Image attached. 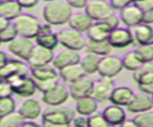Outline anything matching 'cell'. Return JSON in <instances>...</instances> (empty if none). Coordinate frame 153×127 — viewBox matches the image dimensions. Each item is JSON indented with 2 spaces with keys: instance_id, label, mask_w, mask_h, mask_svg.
<instances>
[{
  "instance_id": "obj_1",
  "label": "cell",
  "mask_w": 153,
  "mask_h": 127,
  "mask_svg": "<svg viewBox=\"0 0 153 127\" xmlns=\"http://www.w3.org/2000/svg\"><path fill=\"white\" fill-rule=\"evenodd\" d=\"M72 9L66 0H53L43 7L42 15L45 23L54 26H62L69 21L73 14Z\"/></svg>"
},
{
  "instance_id": "obj_2",
  "label": "cell",
  "mask_w": 153,
  "mask_h": 127,
  "mask_svg": "<svg viewBox=\"0 0 153 127\" xmlns=\"http://www.w3.org/2000/svg\"><path fill=\"white\" fill-rule=\"evenodd\" d=\"M75 109L62 106H49L42 112V126L44 127H65L72 123L75 116Z\"/></svg>"
},
{
  "instance_id": "obj_3",
  "label": "cell",
  "mask_w": 153,
  "mask_h": 127,
  "mask_svg": "<svg viewBox=\"0 0 153 127\" xmlns=\"http://www.w3.org/2000/svg\"><path fill=\"white\" fill-rule=\"evenodd\" d=\"M57 38H59V44L65 49L81 51L82 49H85L86 45V40L82 36V32H79L72 27L59 31Z\"/></svg>"
},
{
  "instance_id": "obj_4",
  "label": "cell",
  "mask_w": 153,
  "mask_h": 127,
  "mask_svg": "<svg viewBox=\"0 0 153 127\" xmlns=\"http://www.w3.org/2000/svg\"><path fill=\"white\" fill-rule=\"evenodd\" d=\"M13 24L17 28L18 36L19 37H24V38H30V39H35L36 36L38 34L39 31V21L30 14H20L17 19L13 20Z\"/></svg>"
},
{
  "instance_id": "obj_5",
  "label": "cell",
  "mask_w": 153,
  "mask_h": 127,
  "mask_svg": "<svg viewBox=\"0 0 153 127\" xmlns=\"http://www.w3.org/2000/svg\"><path fill=\"white\" fill-rule=\"evenodd\" d=\"M11 85H12V89H13V93L22 96V97H31L35 91L37 90L36 88V84H35V81L32 78V76L30 75H17V76H13L11 78L7 80Z\"/></svg>"
},
{
  "instance_id": "obj_6",
  "label": "cell",
  "mask_w": 153,
  "mask_h": 127,
  "mask_svg": "<svg viewBox=\"0 0 153 127\" xmlns=\"http://www.w3.org/2000/svg\"><path fill=\"white\" fill-rule=\"evenodd\" d=\"M84 9H85V13L93 21L104 20L108 17L112 15L115 11L110 5V2H106L105 0H88Z\"/></svg>"
},
{
  "instance_id": "obj_7",
  "label": "cell",
  "mask_w": 153,
  "mask_h": 127,
  "mask_svg": "<svg viewBox=\"0 0 153 127\" xmlns=\"http://www.w3.org/2000/svg\"><path fill=\"white\" fill-rule=\"evenodd\" d=\"M122 70H123L122 58L116 57V56H111V55H106V56L100 57L97 74L100 77L114 78L117 75H120Z\"/></svg>"
},
{
  "instance_id": "obj_8",
  "label": "cell",
  "mask_w": 153,
  "mask_h": 127,
  "mask_svg": "<svg viewBox=\"0 0 153 127\" xmlns=\"http://www.w3.org/2000/svg\"><path fill=\"white\" fill-rule=\"evenodd\" d=\"M69 89L63 84H55L51 89L42 94V101L47 106H62L69 99Z\"/></svg>"
},
{
  "instance_id": "obj_9",
  "label": "cell",
  "mask_w": 153,
  "mask_h": 127,
  "mask_svg": "<svg viewBox=\"0 0 153 127\" xmlns=\"http://www.w3.org/2000/svg\"><path fill=\"white\" fill-rule=\"evenodd\" d=\"M33 47L35 45L32 43V39L19 37V36L8 43V51L17 58L25 62L29 61V57L33 51Z\"/></svg>"
},
{
  "instance_id": "obj_10",
  "label": "cell",
  "mask_w": 153,
  "mask_h": 127,
  "mask_svg": "<svg viewBox=\"0 0 153 127\" xmlns=\"http://www.w3.org/2000/svg\"><path fill=\"white\" fill-rule=\"evenodd\" d=\"M93 84H94V81L87 75L78 78L76 81H74L72 83H69L68 89H69L71 97L76 101V100H80L82 97L91 96L92 90H93Z\"/></svg>"
},
{
  "instance_id": "obj_11",
  "label": "cell",
  "mask_w": 153,
  "mask_h": 127,
  "mask_svg": "<svg viewBox=\"0 0 153 127\" xmlns=\"http://www.w3.org/2000/svg\"><path fill=\"white\" fill-rule=\"evenodd\" d=\"M110 45L114 49H126L134 44L133 33L129 27H117L112 30L108 37Z\"/></svg>"
},
{
  "instance_id": "obj_12",
  "label": "cell",
  "mask_w": 153,
  "mask_h": 127,
  "mask_svg": "<svg viewBox=\"0 0 153 127\" xmlns=\"http://www.w3.org/2000/svg\"><path fill=\"white\" fill-rule=\"evenodd\" d=\"M114 89H115V83H114L112 78L100 77L99 80L94 81L91 96L94 97L99 103H103V102L110 100V96H111V93Z\"/></svg>"
},
{
  "instance_id": "obj_13",
  "label": "cell",
  "mask_w": 153,
  "mask_h": 127,
  "mask_svg": "<svg viewBox=\"0 0 153 127\" xmlns=\"http://www.w3.org/2000/svg\"><path fill=\"white\" fill-rule=\"evenodd\" d=\"M54 56L55 55H54L53 50L36 44L35 47H33V51L31 52V55L29 57V61L26 63L29 64L30 68L47 65V64H50L53 62Z\"/></svg>"
},
{
  "instance_id": "obj_14",
  "label": "cell",
  "mask_w": 153,
  "mask_h": 127,
  "mask_svg": "<svg viewBox=\"0 0 153 127\" xmlns=\"http://www.w3.org/2000/svg\"><path fill=\"white\" fill-rule=\"evenodd\" d=\"M25 61L22 59H16V58H8V61L6 62V64L0 69V77L2 80H8L13 76L17 75H26L29 74L30 66H27L25 63Z\"/></svg>"
},
{
  "instance_id": "obj_15",
  "label": "cell",
  "mask_w": 153,
  "mask_h": 127,
  "mask_svg": "<svg viewBox=\"0 0 153 127\" xmlns=\"http://www.w3.org/2000/svg\"><path fill=\"white\" fill-rule=\"evenodd\" d=\"M51 26L53 25H50L48 23L41 24L39 31L35 38V42H36V44H38L41 46L54 50L59 45V38H57V33H55L51 30Z\"/></svg>"
},
{
  "instance_id": "obj_16",
  "label": "cell",
  "mask_w": 153,
  "mask_h": 127,
  "mask_svg": "<svg viewBox=\"0 0 153 127\" xmlns=\"http://www.w3.org/2000/svg\"><path fill=\"white\" fill-rule=\"evenodd\" d=\"M127 108L133 114H137V113H142V112L152 109L153 108L152 95H149L147 93H143L141 90L139 93H135L133 99L128 103Z\"/></svg>"
},
{
  "instance_id": "obj_17",
  "label": "cell",
  "mask_w": 153,
  "mask_h": 127,
  "mask_svg": "<svg viewBox=\"0 0 153 127\" xmlns=\"http://www.w3.org/2000/svg\"><path fill=\"white\" fill-rule=\"evenodd\" d=\"M142 15H143V12L135 4H131L120 11V20L129 28L141 24Z\"/></svg>"
},
{
  "instance_id": "obj_18",
  "label": "cell",
  "mask_w": 153,
  "mask_h": 127,
  "mask_svg": "<svg viewBox=\"0 0 153 127\" xmlns=\"http://www.w3.org/2000/svg\"><path fill=\"white\" fill-rule=\"evenodd\" d=\"M133 33L134 44L136 45H153V25L141 23L130 28Z\"/></svg>"
},
{
  "instance_id": "obj_19",
  "label": "cell",
  "mask_w": 153,
  "mask_h": 127,
  "mask_svg": "<svg viewBox=\"0 0 153 127\" xmlns=\"http://www.w3.org/2000/svg\"><path fill=\"white\" fill-rule=\"evenodd\" d=\"M102 114L105 118L109 126H122L123 122L127 120V114L123 107L114 103H111L110 106H106L103 109Z\"/></svg>"
},
{
  "instance_id": "obj_20",
  "label": "cell",
  "mask_w": 153,
  "mask_h": 127,
  "mask_svg": "<svg viewBox=\"0 0 153 127\" xmlns=\"http://www.w3.org/2000/svg\"><path fill=\"white\" fill-rule=\"evenodd\" d=\"M80 59H81V56L79 55L78 51L69 50V49H65L63 51H61V52H59L57 55L54 56V59H53L51 64H53L57 70H61V69L65 68V66L80 63Z\"/></svg>"
},
{
  "instance_id": "obj_21",
  "label": "cell",
  "mask_w": 153,
  "mask_h": 127,
  "mask_svg": "<svg viewBox=\"0 0 153 127\" xmlns=\"http://www.w3.org/2000/svg\"><path fill=\"white\" fill-rule=\"evenodd\" d=\"M134 91L131 88L127 87V85H120V87H115V89L111 93L110 96V102L114 104H118L122 107H127L128 103L130 102V100L134 96Z\"/></svg>"
},
{
  "instance_id": "obj_22",
  "label": "cell",
  "mask_w": 153,
  "mask_h": 127,
  "mask_svg": "<svg viewBox=\"0 0 153 127\" xmlns=\"http://www.w3.org/2000/svg\"><path fill=\"white\" fill-rule=\"evenodd\" d=\"M18 112L23 115L25 120H36L42 115V108L38 101L29 97L20 104Z\"/></svg>"
},
{
  "instance_id": "obj_23",
  "label": "cell",
  "mask_w": 153,
  "mask_h": 127,
  "mask_svg": "<svg viewBox=\"0 0 153 127\" xmlns=\"http://www.w3.org/2000/svg\"><path fill=\"white\" fill-rule=\"evenodd\" d=\"M22 6L17 0H7L0 2V18L6 19L8 21H13L17 19L23 12Z\"/></svg>"
},
{
  "instance_id": "obj_24",
  "label": "cell",
  "mask_w": 153,
  "mask_h": 127,
  "mask_svg": "<svg viewBox=\"0 0 153 127\" xmlns=\"http://www.w3.org/2000/svg\"><path fill=\"white\" fill-rule=\"evenodd\" d=\"M133 80L137 85L147 84L153 81V62L142 63L134 72Z\"/></svg>"
},
{
  "instance_id": "obj_25",
  "label": "cell",
  "mask_w": 153,
  "mask_h": 127,
  "mask_svg": "<svg viewBox=\"0 0 153 127\" xmlns=\"http://www.w3.org/2000/svg\"><path fill=\"white\" fill-rule=\"evenodd\" d=\"M86 72L84 71V69L81 68L80 63H76V64H72V65H68V66H65L62 68L61 70H59V76L61 77V80L66 83H72L74 81H76L78 78L85 76Z\"/></svg>"
},
{
  "instance_id": "obj_26",
  "label": "cell",
  "mask_w": 153,
  "mask_h": 127,
  "mask_svg": "<svg viewBox=\"0 0 153 127\" xmlns=\"http://www.w3.org/2000/svg\"><path fill=\"white\" fill-rule=\"evenodd\" d=\"M94 21L85 13V12H79V13H73L68 25L69 27L79 31V32H87V30L91 27V25Z\"/></svg>"
},
{
  "instance_id": "obj_27",
  "label": "cell",
  "mask_w": 153,
  "mask_h": 127,
  "mask_svg": "<svg viewBox=\"0 0 153 127\" xmlns=\"http://www.w3.org/2000/svg\"><path fill=\"white\" fill-rule=\"evenodd\" d=\"M98 103L99 102L94 97H92V96L82 97L80 100H76L75 112L78 114H81V115H85V116H90V115H92L93 113L97 112Z\"/></svg>"
},
{
  "instance_id": "obj_28",
  "label": "cell",
  "mask_w": 153,
  "mask_h": 127,
  "mask_svg": "<svg viewBox=\"0 0 153 127\" xmlns=\"http://www.w3.org/2000/svg\"><path fill=\"white\" fill-rule=\"evenodd\" d=\"M114 47L110 45L109 40L108 39H104V40H93V39H88L86 42V45H85V50L86 52H92V53H96L100 57L103 56H106V55H110L111 50Z\"/></svg>"
},
{
  "instance_id": "obj_29",
  "label": "cell",
  "mask_w": 153,
  "mask_h": 127,
  "mask_svg": "<svg viewBox=\"0 0 153 127\" xmlns=\"http://www.w3.org/2000/svg\"><path fill=\"white\" fill-rule=\"evenodd\" d=\"M111 30L108 27V25L100 20V21H94L91 27L87 30L86 34L88 39H93V40H104L108 39L109 34H110Z\"/></svg>"
},
{
  "instance_id": "obj_30",
  "label": "cell",
  "mask_w": 153,
  "mask_h": 127,
  "mask_svg": "<svg viewBox=\"0 0 153 127\" xmlns=\"http://www.w3.org/2000/svg\"><path fill=\"white\" fill-rule=\"evenodd\" d=\"M30 75L35 80H54L57 78V69L53 64L35 66L30 68Z\"/></svg>"
},
{
  "instance_id": "obj_31",
  "label": "cell",
  "mask_w": 153,
  "mask_h": 127,
  "mask_svg": "<svg viewBox=\"0 0 153 127\" xmlns=\"http://www.w3.org/2000/svg\"><path fill=\"white\" fill-rule=\"evenodd\" d=\"M99 62H100V56L92 52H86L80 59V65L86 72V75H93L98 72Z\"/></svg>"
},
{
  "instance_id": "obj_32",
  "label": "cell",
  "mask_w": 153,
  "mask_h": 127,
  "mask_svg": "<svg viewBox=\"0 0 153 127\" xmlns=\"http://www.w3.org/2000/svg\"><path fill=\"white\" fill-rule=\"evenodd\" d=\"M24 118L19 112H12L2 118H0V127H19L23 126Z\"/></svg>"
},
{
  "instance_id": "obj_33",
  "label": "cell",
  "mask_w": 153,
  "mask_h": 127,
  "mask_svg": "<svg viewBox=\"0 0 153 127\" xmlns=\"http://www.w3.org/2000/svg\"><path fill=\"white\" fill-rule=\"evenodd\" d=\"M122 64H123V69L134 72V71L142 64V62L139 59V57L136 56L135 51L133 50V51L127 52V53L122 57Z\"/></svg>"
},
{
  "instance_id": "obj_34",
  "label": "cell",
  "mask_w": 153,
  "mask_h": 127,
  "mask_svg": "<svg viewBox=\"0 0 153 127\" xmlns=\"http://www.w3.org/2000/svg\"><path fill=\"white\" fill-rule=\"evenodd\" d=\"M133 121L136 127H153V109L135 114Z\"/></svg>"
},
{
  "instance_id": "obj_35",
  "label": "cell",
  "mask_w": 153,
  "mask_h": 127,
  "mask_svg": "<svg viewBox=\"0 0 153 127\" xmlns=\"http://www.w3.org/2000/svg\"><path fill=\"white\" fill-rule=\"evenodd\" d=\"M134 51L142 63L153 62V45H136Z\"/></svg>"
},
{
  "instance_id": "obj_36",
  "label": "cell",
  "mask_w": 153,
  "mask_h": 127,
  "mask_svg": "<svg viewBox=\"0 0 153 127\" xmlns=\"http://www.w3.org/2000/svg\"><path fill=\"white\" fill-rule=\"evenodd\" d=\"M16 110V101L12 96L8 97H0V118L12 113Z\"/></svg>"
},
{
  "instance_id": "obj_37",
  "label": "cell",
  "mask_w": 153,
  "mask_h": 127,
  "mask_svg": "<svg viewBox=\"0 0 153 127\" xmlns=\"http://www.w3.org/2000/svg\"><path fill=\"white\" fill-rule=\"evenodd\" d=\"M17 37H18V32H17V28H16L13 21H11L8 24V26L0 32V42L1 43H10L13 39H16Z\"/></svg>"
},
{
  "instance_id": "obj_38",
  "label": "cell",
  "mask_w": 153,
  "mask_h": 127,
  "mask_svg": "<svg viewBox=\"0 0 153 127\" xmlns=\"http://www.w3.org/2000/svg\"><path fill=\"white\" fill-rule=\"evenodd\" d=\"M87 122H88V127H106L109 126L105 118L103 116L102 113H93L92 115L87 116Z\"/></svg>"
},
{
  "instance_id": "obj_39",
  "label": "cell",
  "mask_w": 153,
  "mask_h": 127,
  "mask_svg": "<svg viewBox=\"0 0 153 127\" xmlns=\"http://www.w3.org/2000/svg\"><path fill=\"white\" fill-rule=\"evenodd\" d=\"M33 78V77H32ZM35 84H36V88L38 91H41L42 94L48 91L49 89H51L55 84H57V78H54V80H35Z\"/></svg>"
},
{
  "instance_id": "obj_40",
  "label": "cell",
  "mask_w": 153,
  "mask_h": 127,
  "mask_svg": "<svg viewBox=\"0 0 153 127\" xmlns=\"http://www.w3.org/2000/svg\"><path fill=\"white\" fill-rule=\"evenodd\" d=\"M12 94L14 93H13L11 83L7 80H1L0 81V97H8V96H12Z\"/></svg>"
},
{
  "instance_id": "obj_41",
  "label": "cell",
  "mask_w": 153,
  "mask_h": 127,
  "mask_svg": "<svg viewBox=\"0 0 153 127\" xmlns=\"http://www.w3.org/2000/svg\"><path fill=\"white\" fill-rule=\"evenodd\" d=\"M134 1L135 0H109V2L112 6V8L114 9H117V11H121L124 7L134 4Z\"/></svg>"
},
{
  "instance_id": "obj_42",
  "label": "cell",
  "mask_w": 153,
  "mask_h": 127,
  "mask_svg": "<svg viewBox=\"0 0 153 127\" xmlns=\"http://www.w3.org/2000/svg\"><path fill=\"white\" fill-rule=\"evenodd\" d=\"M134 4H135L142 12L153 11V0H135Z\"/></svg>"
},
{
  "instance_id": "obj_43",
  "label": "cell",
  "mask_w": 153,
  "mask_h": 127,
  "mask_svg": "<svg viewBox=\"0 0 153 127\" xmlns=\"http://www.w3.org/2000/svg\"><path fill=\"white\" fill-rule=\"evenodd\" d=\"M71 125H73L75 127H86V126H88L87 116L81 115V114H78V115L74 116V119H73V121H72Z\"/></svg>"
},
{
  "instance_id": "obj_44",
  "label": "cell",
  "mask_w": 153,
  "mask_h": 127,
  "mask_svg": "<svg viewBox=\"0 0 153 127\" xmlns=\"http://www.w3.org/2000/svg\"><path fill=\"white\" fill-rule=\"evenodd\" d=\"M106 25H108V27L112 31V30H115V28H117L118 26H120V18H117L115 14H112V15H110V17H108L106 19H104L103 20Z\"/></svg>"
},
{
  "instance_id": "obj_45",
  "label": "cell",
  "mask_w": 153,
  "mask_h": 127,
  "mask_svg": "<svg viewBox=\"0 0 153 127\" xmlns=\"http://www.w3.org/2000/svg\"><path fill=\"white\" fill-rule=\"evenodd\" d=\"M69 6L72 8H76V9H81L86 7V4L88 2V0H66Z\"/></svg>"
},
{
  "instance_id": "obj_46",
  "label": "cell",
  "mask_w": 153,
  "mask_h": 127,
  "mask_svg": "<svg viewBox=\"0 0 153 127\" xmlns=\"http://www.w3.org/2000/svg\"><path fill=\"white\" fill-rule=\"evenodd\" d=\"M17 1L22 6V8H32L38 2V0H17Z\"/></svg>"
},
{
  "instance_id": "obj_47",
  "label": "cell",
  "mask_w": 153,
  "mask_h": 127,
  "mask_svg": "<svg viewBox=\"0 0 153 127\" xmlns=\"http://www.w3.org/2000/svg\"><path fill=\"white\" fill-rule=\"evenodd\" d=\"M139 90L143 91V93H147L149 95H153V81L147 83V84H141V85H137Z\"/></svg>"
},
{
  "instance_id": "obj_48",
  "label": "cell",
  "mask_w": 153,
  "mask_h": 127,
  "mask_svg": "<svg viewBox=\"0 0 153 127\" xmlns=\"http://www.w3.org/2000/svg\"><path fill=\"white\" fill-rule=\"evenodd\" d=\"M142 23L148 24V25H153V11L143 12V15H142Z\"/></svg>"
},
{
  "instance_id": "obj_49",
  "label": "cell",
  "mask_w": 153,
  "mask_h": 127,
  "mask_svg": "<svg viewBox=\"0 0 153 127\" xmlns=\"http://www.w3.org/2000/svg\"><path fill=\"white\" fill-rule=\"evenodd\" d=\"M8 61V57H7V55L5 53V52H2V51H0V69L6 64V62Z\"/></svg>"
},
{
  "instance_id": "obj_50",
  "label": "cell",
  "mask_w": 153,
  "mask_h": 127,
  "mask_svg": "<svg viewBox=\"0 0 153 127\" xmlns=\"http://www.w3.org/2000/svg\"><path fill=\"white\" fill-rule=\"evenodd\" d=\"M11 21H8V20H6V19H2V18H0V32L4 30V28H6L7 26H8V24H10Z\"/></svg>"
},
{
  "instance_id": "obj_51",
  "label": "cell",
  "mask_w": 153,
  "mask_h": 127,
  "mask_svg": "<svg viewBox=\"0 0 153 127\" xmlns=\"http://www.w3.org/2000/svg\"><path fill=\"white\" fill-rule=\"evenodd\" d=\"M23 126H38V123L35 120H24Z\"/></svg>"
},
{
  "instance_id": "obj_52",
  "label": "cell",
  "mask_w": 153,
  "mask_h": 127,
  "mask_svg": "<svg viewBox=\"0 0 153 127\" xmlns=\"http://www.w3.org/2000/svg\"><path fill=\"white\" fill-rule=\"evenodd\" d=\"M42 1H45V2H49V1H53V0H42Z\"/></svg>"
},
{
  "instance_id": "obj_53",
  "label": "cell",
  "mask_w": 153,
  "mask_h": 127,
  "mask_svg": "<svg viewBox=\"0 0 153 127\" xmlns=\"http://www.w3.org/2000/svg\"><path fill=\"white\" fill-rule=\"evenodd\" d=\"M2 1H7V0H0V2H2Z\"/></svg>"
},
{
  "instance_id": "obj_54",
  "label": "cell",
  "mask_w": 153,
  "mask_h": 127,
  "mask_svg": "<svg viewBox=\"0 0 153 127\" xmlns=\"http://www.w3.org/2000/svg\"><path fill=\"white\" fill-rule=\"evenodd\" d=\"M1 80H2V78H1V77H0V81H1Z\"/></svg>"
},
{
  "instance_id": "obj_55",
  "label": "cell",
  "mask_w": 153,
  "mask_h": 127,
  "mask_svg": "<svg viewBox=\"0 0 153 127\" xmlns=\"http://www.w3.org/2000/svg\"><path fill=\"white\" fill-rule=\"evenodd\" d=\"M152 100H153V95H152Z\"/></svg>"
},
{
  "instance_id": "obj_56",
  "label": "cell",
  "mask_w": 153,
  "mask_h": 127,
  "mask_svg": "<svg viewBox=\"0 0 153 127\" xmlns=\"http://www.w3.org/2000/svg\"><path fill=\"white\" fill-rule=\"evenodd\" d=\"M0 44H1V42H0Z\"/></svg>"
}]
</instances>
